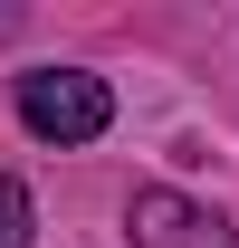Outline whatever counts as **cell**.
Returning <instances> with one entry per match:
<instances>
[{
  "label": "cell",
  "mask_w": 239,
  "mask_h": 248,
  "mask_svg": "<svg viewBox=\"0 0 239 248\" xmlns=\"http://www.w3.org/2000/svg\"><path fill=\"white\" fill-rule=\"evenodd\" d=\"M29 229H38L29 182H10V172H0V248H29Z\"/></svg>",
  "instance_id": "cell-3"
},
{
  "label": "cell",
  "mask_w": 239,
  "mask_h": 248,
  "mask_svg": "<svg viewBox=\"0 0 239 248\" xmlns=\"http://www.w3.org/2000/svg\"><path fill=\"white\" fill-rule=\"evenodd\" d=\"M124 229H134V248H230V219L191 191H163V182L124 201Z\"/></svg>",
  "instance_id": "cell-2"
},
{
  "label": "cell",
  "mask_w": 239,
  "mask_h": 248,
  "mask_svg": "<svg viewBox=\"0 0 239 248\" xmlns=\"http://www.w3.org/2000/svg\"><path fill=\"white\" fill-rule=\"evenodd\" d=\"M19 124H29L38 143H96L115 124V95L86 67H29L19 77Z\"/></svg>",
  "instance_id": "cell-1"
}]
</instances>
